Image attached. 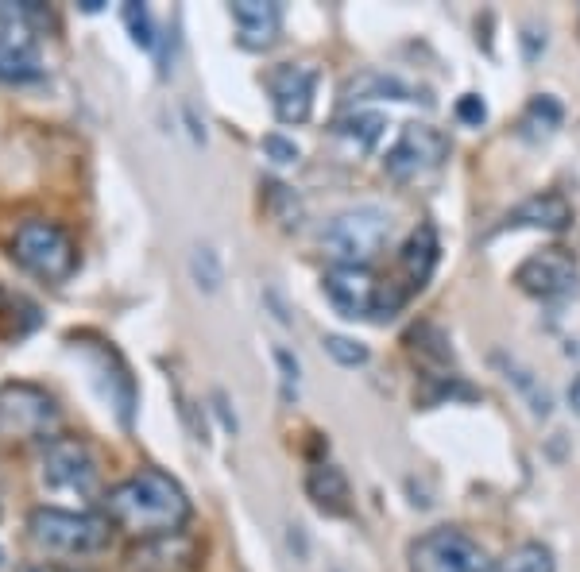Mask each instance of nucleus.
<instances>
[{"mask_svg":"<svg viewBox=\"0 0 580 572\" xmlns=\"http://www.w3.org/2000/svg\"><path fill=\"white\" fill-rule=\"evenodd\" d=\"M124 24L132 31V39L151 51L155 47V24H151V12H147V4H124Z\"/></svg>","mask_w":580,"mask_h":572,"instance_id":"nucleus-26","label":"nucleus"},{"mask_svg":"<svg viewBox=\"0 0 580 572\" xmlns=\"http://www.w3.org/2000/svg\"><path fill=\"white\" fill-rule=\"evenodd\" d=\"M437 252H441V244H437L434 225H418L410 232V240L399 252V267L406 271V290H422L430 283V275L437 267Z\"/></svg>","mask_w":580,"mask_h":572,"instance_id":"nucleus-17","label":"nucleus"},{"mask_svg":"<svg viewBox=\"0 0 580 572\" xmlns=\"http://www.w3.org/2000/svg\"><path fill=\"white\" fill-rule=\"evenodd\" d=\"M515 283L534 298H561L577 283V259L565 248H542L530 259H522L519 271H515Z\"/></svg>","mask_w":580,"mask_h":572,"instance_id":"nucleus-11","label":"nucleus"},{"mask_svg":"<svg viewBox=\"0 0 580 572\" xmlns=\"http://www.w3.org/2000/svg\"><path fill=\"white\" fill-rule=\"evenodd\" d=\"M198 542L190 534L147 538L128 553V572H194Z\"/></svg>","mask_w":580,"mask_h":572,"instance_id":"nucleus-13","label":"nucleus"},{"mask_svg":"<svg viewBox=\"0 0 580 572\" xmlns=\"http://www.w3.org/2000/svg\"><path fill=\"white\" fill-rule=\"evenodd\" d=\"M503 225H507V229L561 232L573 225V205L565 201V194H557V190H542V194H534V198L519 201V205L507 213Z\"/></svg>","mask_w":580,"mask_h":572,"instance_id":"nucleus-16","label":"nucleus"},{"mask_svg":"<svg viewBox=\"0 0 580 572\" xmlns=\"http://www.w3.org/2000/svg\"><path fill=\"white\" fill-rule=\"evenodd\" d=\"M306 491H310L318 511H325V515H348L352 491H348L345 472L337 464H314L310 476H306Z\"/></svg>","mask_w":580,"mask_h":572,"instance_id":"nucleus-18","label":"nucleus"},{"mask_svg":"<svg viewBox=\"0 0 580 572\" xmlns=\"http://www.w3.org/2000/svg\"><path fill=\"white\" fill-rule=\"evenodd\" d=\"M31 542L47 553L62 557H86L109 545V518L86 515V511H58V507H39L28 522Z\"/></svg>","mask_w":580,"mask_h":572,"instance_id":"nucleus-4","label":"nucleus"},{"mask_svg":"<svg viewBox=\"0 0 580 572\" xmlns=\"http://www.w3.org/2000/svg\"><path fill=\"white\" fill-rule=\"evenodd\" d=\"M341 101L345 105H360V101H422V105H434L426 86H414V82H406L399 74H387V70L352 74L341 86Z\"/></svg>","mask_w":580,"mask_h":572,"instance_id":"nucleus-14","label":"nucleus"},{"mask_svg":"<svg viewBox=\"0 0 580 572\" xmlns=\"http://www.w3.org/2000/svg\"><path fill=\"white\" fill-rule=\"evenodd\" d=\"M314 86H318V70L306 62H283L267 74L271 89V105L283 124H306L314 113Z\"/></svg>","mask_w":580,"mask_h":572,"instance_id":"nucleus-10","label":"nucleus"},{"mask_svg":"<svg viewBox=\"0 0 580 572\" xmlns=\"http://www.w3.org/2000/svg\"><path fill=\"white\" fill-rule=\"evenodd\" d=\"M105 518L116 530L147 542L163 534H182V526L190 522V499L167 472L144 468L105 495Z\"/></svg>","mask_w":580,"mask_h":572,"instance_id":"nucleus-1","label":"nucleus"},{"mask_svg":"<svg viewBox=\"0 0 580 572\" xmlns=\"http://www.w3.org/2000/svg\"><path fill=\"white\" fill-rule=\"evenodd\" d=\"M383 128H387V120L379 113H352L337 120V132L348 136V140H356L360 151H372L379 143V136H383Z\"/></svg>","mask_w":580,"mask_h":572,"instance_id":"nucleus-22","label":"nucleus"},{"mask_svg":"<svg viewBox=\"0 0 580 572\" xmlns=\"http://www.w3.org/2000/svg\"><path fill=\"white\" fill-rule=\"evenodd\" d=\"M492 572H553V553L542 542H522L515 549H507Z\"/></svg>","mask_w":580,"mask_h":572,"instance_id":"nucleus-20","label":"nucleus"},{"mask_svg":"<svg viewBox=\"0 0 580 572\" xmlns=\"http://www.w3.org/2000/svg\"><path fill=\"white\" fill-rule=\"evenodd\" d=\"M190 271H194V283L202 286L205 294H213V290L221 286V256H217L209 244H198V248H194Z\"/></svg>","mask_w":580,"mask_h":572,"instance_id":"nucleus-24","label":"nucleus"},{"mask_svg":"<svg viewBox=\"0 0 580 572\" xmlns=\"http://www.w3.org/2000/svg\"><path fill=\"white\" fill-rule=\"evenodd\" d=\"M275 364L283 372V399H294V391H298V360L290 356V348H275Z\"/></svg>","mask_w":580,"mask_h":572,"instance_id":"nucleus-28","label":"nucleus"},{"mask_svg":"<svg viewBox=\"0 0 580 572\" xmlns=\"http://www.w3.org/2000/svg\"><path fill=\"white\" fill-rule=\"evenodd\" d=\"M0 429L8 437L47 441L58 429L55 399L35 383H4L0 387Z\"/></svg>","mask_w":580,"mask_h":572,"instance_id":"nucleus-6","label":"nucleus"},{"mask_svg":"<svg viewBox=\"0 0 580 572\" xmlns=\"http://www.w3.org/2000/svg\"><path fill=\"white\" fill-rule=\"evenodd\" d=\"M495 364H499V368H503V375H507V379H511L515 387H519L522 395H526V402H530V410H534L538 418H546V414H550L553 402H550V395H546V387H542V383H538L534 375L526 372V368H519L515 360H507L503 352H495Z\"/></svg>","mask_w":580,"mask_h":572,"instance_id":"nucleus-21","label":"nucleus"},{"mask_svg":"<svg viewBox=\"0 0 580 572\" xmlns=\"http://www.w3.org/2000/svg\"><path fill=\"white\" fill-rule=\"evenodd\" d=\"M406 344H410V352L418 356V360H426L430 368H449L453 364V348H449V337L430 325V321H422V325H414L410 333H406Z\"/></svg>","mask_w":580,"mask_h":572,"instance_id":"nucleus-19","label":"nucleus"},{"mask_svg":"<svg viewBox=\"0 0 580 572\" xmlns=\"http://www.w3.org/2000/svg\"><path fill=\"white\" fill-rule=\"evenodd\" d=\"M263 151H267V159H275V163H298V143L287 140V136H279V132H271V136H263Z\"/></svg>","mask_w":580,"mask_h":572,"instance_id":"nucleus-27","label":"nucleus"},{"mask_svg":"<svg viewBox=\"0 0 580 572\" xmlns=\"http://www.w3.org/2000/svg\"><path fill=\"white\" fill-rule=\"evenodd\" d=\"M232 24H236V39L248 51H267L279 39V24L283 12L271 0H236L232 4Z\"/></svg>","mask_w":580,"mask_h":572,"instance_id":"nucleus-15","label":"nucleus"},{"mask_svg":"<svg viewBox=\"0 0 580 572\" xmlns=\"http://www.w3.org/2000/svg\"><path fill=\"white\" fill-rule=\"evenodd\" d=\"M457 116H461L464 124H476V128H480V124H484V116H488V109H484V101H480L476 93H468V97L457 101Z\"/></svg>","mask_w":580,"mask_h":572,"instance_id":"nucleus-29","label":"nucleus"},{"mask_svg":"<svg viewBox=\"0 0 580 572\" xmlns=\"http://www.w3.org/2000/svg\"><path fill=\"white\" fill-rule=\"evenodd\" d=\"M43 16L35 4H0V82H31L39 78V39L31 20Z\"/></svg>","mask_w":580,"mask_h":572,"instance_id":"nucleus-5","label":"nucleus"},{"mask_svg":"<svg viewBox=\"0 0 580 572\" xmlns=\"http://www.w3.org/2000/svg\"><path fill=\"white\" fill-rule=\"evenodd\" d=\"M445 155H449L445 132H437L430 124H406L403 136L395 140V147L383 159V171L391 174L395 182H410L418 174L437 171L445 163Z\"/></svg>","mask_w":580,"mask_h":572,"instance_id":"nucleus-9","label":"nucleus"},{"mask_svg":"<svg viewBox=\"0 0 580 572\" xmlns=\"http://www.w3.org/2000/svg\"><path fill=\"white\" fill-rule=\"evenodd\" d=\"M391 240V213L379 205H356L321 229V248L337 267H368Z\"/></svg>","mask_w":580,"mask_h":572,"instance_id":"nucleus-2","label":"nucleus"},{"mask_svg":"<svg viewBox=\"0 0 580 572\" xmlns=\"http://www.w3.org/2000/svg\"><path fill=\"white\" fill-rule=\"evenodd\" d=\"M263 198H267L271 217H275L283 229H298V225H302V201L294 198V190H290V186H283V182H267Z\"/></svg>","mask_w":580,"mask_h":572,"instance_id":"nucleus-23","label":"nucleus"},{"mask_svg":"<svg viewBox=\"0 0 580 572\" xmlns=\"http://www.w3.org/2000/svg\"><path fill=\"white\" fill-rule=\"evenodd\" d=\"M43 484L70 495H97V460L78 437H51L43 449Z\"/></svg>","mask_w":580,"mask_h":572,"instance_id":"nucleus-8","label":"nucleus"},{"mask_svg":"<svg viewBox=\"0 0 580 572\" xmlns=\"http://www.w3.org/2000/svg\"><path fill=\"white\" fill-rule=\"evenodd\" d=\"M321 344H325V352H329L337 364H345V368H360V364H368V348H364L360 341H352V337L329 333Z\"/></svg>","mask_w":580,"mask_h":572,"instance_id":"nucleus-25","label":"nucleus"},{"mask_svg":"<svg viewBox=\"0 0 580 572\" xmlns=\"http://www.w3.org/2000/svg\"><path fill=\"white\" fill-rule=\"evenodd\" d=\"M12 256L43 283H66L78 267V248L70 232L55 221H24L12 236Z\"/></svg>","mask_w":580,"mask_h":572,"instance_id":"nucleus-3","label":"nucleus"},{"mask_svg":"<svg viewBox=\"0 0 580 572\" xmlns=\"http://www.w3.org/2000/svg\"><path fill=\"white\" fill-rule=\"evenodd\" d=\"M410 572H480L484 549L472 542L464 530L437 526L410 545Z\"/></svg>","mask_w":580,"mask_h":572,"instance_id":"nucleus-7","label":"nucleus"},{"mask_svg":"<svg viewBox=\"0 0 580 572\" xmlns=\"http://www.w3.org/2000/svg\"><path fill=\"white\" fill-rule=\"evenodd\" d=\"M325 298L333 302V310L348 321L356 317H376L379 283L368 275V267H333L325 279Z\"/></svg>","mask_w":580,"mask_h":572,"instance_id":"nucleus-12","label":"nucleus"},{"mask_svg":"<svg viewBox=\"0 0 580 572\" xmlns=\"http://www.w3.org/2000/svg\"><path fill=\"white\" fill-rule=\"evenodd\" d=\"M569 406L580 414V375H573V383H569Z\"/></svg>","mask_w":580,"mask_h":572,"instance_id":"nucleus-30","label":"nucleus"}]
</instances>
